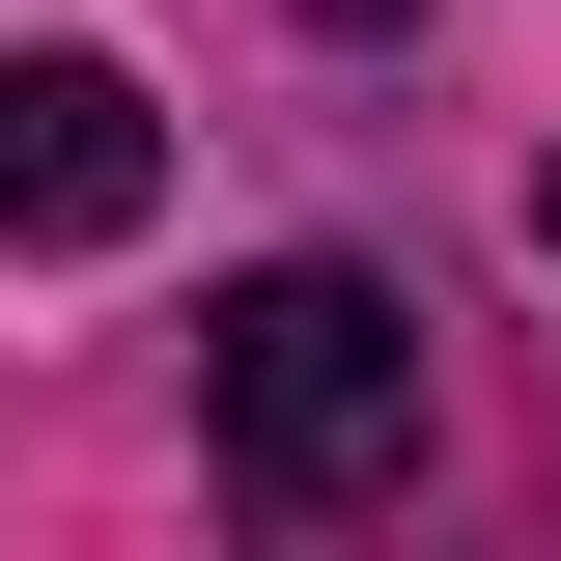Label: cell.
Returning <instances> with one entry per match:
<instances>
[{
  "label": "cell",
  "mask_w": 561,
  "mask_h": 561,
  "mask_svg": "<svg viewBox=\"0 0 561 561\" xmlns=\"http://www.w3.org/2000/svg\"><path fill=\"white\" fill-rule=\"evenodd\" d=\"M197 421H225V478H253V505H365V478H421V309H393L365 253H280V280H225Z\"/></svg>",
  "instance_id": "obj_1"
},
{
  "label": "cell",
  "mask_w": 561,
  "mask_h": 561,
  "mask_svg": "<svg viewBox=\"0 0 561 561\" xmlns=\"http://www.w3.org/2000/svg\"><path fill=\"white\" fill-rule=\"evenodd\" d=\"M140 197H169L140 57H0V253H140Z\"/></svg>",
  "instance_id": "obj_2"
},
{
  "label": "cell",
  "mask_w": 561,
  "mask_h": 561,
  "mask_svg": "<svg viewBox=\"0 0 561 561\" xmlns=\"http://www.w3.org/2000/svg\"><path fill=\"white\" fill-rule=\"evenodd\" d=\"M309 28H421V0H309Z\"/></svg>",
  "instance_id": "obj_3"
},
{
  "label": "cell",
  "mask_w": 561,
  "mask_h": 561,
  "mask_svg": "<svg viewBox=\"0 0 561 561\" xmlns=\"http://www.w3.org/2000/svg\"><path fill=\"white\" fill-rule=\"evenodd\" d=\"M534 225H561V169H534Z\"/></svg>",
  "instance_id": "obj_4"
}]
</instances>
